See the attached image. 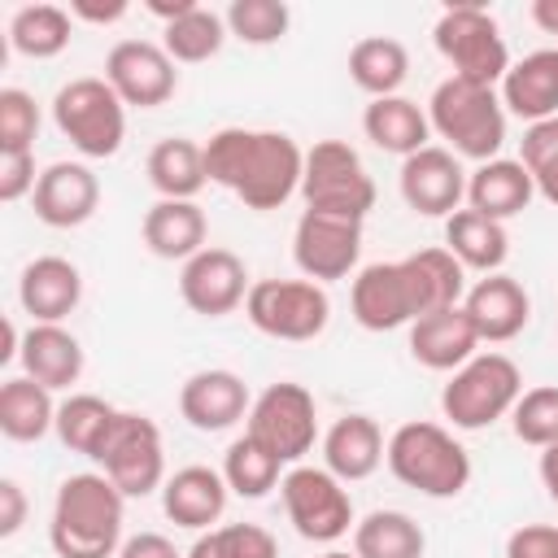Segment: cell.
I'll return each mask as SVG.
<instances>
[{
  "instance_id": "e575fe53",
  "label": "cell",
  "mask_w": 558,
  "mask_h": 558,
  "mask_svg": "<svg viewBox=\"0 0 558 558\" xmlns=\"http://www.w3.org/2000/svg\"><path fill=\"white\" fill-rule=\"evenodd\" d=\"M423 527L401 510H371L362 523H353L357 558H423Z\"/></svg>"
},
{
  "instance_id": "74e56055",
  "label": "cell",
  "mask_w": 558,
  "mask_h": 558,
  "mask_svg": "<svg viewBox=\"0 0 558 558\" xmlns=\"http://www.w3.org/2000/svg\"><path fill=\"white\" fill-rule=\"evenodd\" d=\"M279 466H283V462H279L270 449H262L248 432H244L240 440H231L227 453H222V480H227V488H231L235 497H248V501L266 497V493L283 480Z\"/></svg>"
},
{
  "instance_id": "60d3db41",
  "label": "cell",
  "mask_w": 558,
  "mask_h": 558,
  "mask_svg": "<svg viewBox=\"0 0 558 558\" xmlns=\"http://www.w3.org/2000/svg\"><path fill=\"white\" fill-rule=\"evenodd\" d=\"M222 17H227V31L235 39L257 44V48L283 39L288 35V22H292V13H288L283 0H231Z\"/></svg>"
},
{
  "instance_id": "ab89813d",
  "label": "cell",
  "mask_w": 558,
  "mask_h": 558,
  "mask_svg": "<svg viewBox=\"0 0 558 558\" xmlns=\"http://www.w3.org/2000/svg\"><path fill=\"white\" fill-rule=\"evenodd\" d=\"M187 558H279V545L262 523H227L201 532Z\"/></svg>"
},
{
  "instance_id": "d6a6232c",
  "label": "cell",
  "mask_w": 558,
  "mask_h": 558,
  "mask_svg": "<svg viewBox=\"0 0 558 558\" xmlns=\"http://www.w3.org/2000/svg\"><path fill=\"white\" fill-rule=\"evenodd\" d=\"M57 427V405L52 388L35 384L31 375H13L0 384V432L9 440H39Z\"/></svg>"
},
{
  "instance_id": "b9f144b4",
  "label": "cell",
  "mask_w": 558,
  "mask_h": 558,
  "mask_svg": "<svg viewBox=\"0 0 558 558\" xmlns=\"http://www.w3.org/2000/svg\"><path fill=\"white\" fill-rule=\"evenodd\" d=\"M510 423H514V436L523 445H554L558 440V388L554 384H541V388H527L514 410H510Z\"/></svg>"
},
{
  "instance_id": "d4e9b609",
  "label": "cell",
  "mask_w": 558,
  "mask_h": 558,
  "mask_svg": "<svg viewBox=\"0 0 558 558\" xmlns=\"http://www.w3.org/2000/svg\"><path fill=\"white\" fill-rule=\"evenodd\" d=\"M501 105L527 122L558 118V48H541L514 61L501 78Z\"/></svg>"
},
{
  "instance_id": "7dc6e473",
  "label": "cell",
  "mask_w": 558,
  "mask_h": 558,
  "mask_svg": "<svg viewBox=\"0 0 558 558\" xmlns=\"http://www.w3.org/2000/svg\"><path fill=\"white\" fill-rule=\"evenodd\" d=\"M26 523V493L17 480H0V536L22 532Z\"/></svg>"
},
{
  "instance_id": "4dcf8cb0",
  "label": "cell",
  "mask_w": 558,
  "mask_h": 558,
  "mask_svg": "<svg viewBox=\"0 0 558 558\" xmlns=\"http://www.w3.org/2000/svg\"><path fill=\"white\" fill-rule=\"evenodd\" d=\"M144 170H148V183L157 187L161 201H196V192L209 183V174H205V144L183 140V135L153 144Z\"/></svg>"
},
{
  "instance_id": "ac0fdd59",
  "label": "cell",
  "mask_w": 558,
  "mask_h": 558,
  "mask_svg": "<svg viewBox=\"0 0 558 558\" xmlns=\"http://www.w3.org/2000/svg\"><path fill=\"white\" fill-rule=\"evenodd\" d=\"M462 310H466V318H471L480 344H484V340H488V344H506V340H514V336L527 327V318H532V296L523 292L519 279H510V275L497 270V275H484L480 283L466 288Z\"/></svg>"
},
{
  "instance_id": "f546056e",
  "label": "cell",
  "mask_w": 558,
  "mask_h": 558,
  "mask_svg": "<svg viewBox=\"0 0 558 558\" xmlns=\"http://www.w3.org/2000/svg\"><path fill=\"white\" fill-rule=\"evenodd\" d=\"M362 131H366V140H371L375 148L397 153V157L405 161V157H414L418 148H427L432 122H427V113H423L414 100H405V96H379V100L366 105Z\"/></svg>"
},
{
  "instance_id": "8992f818",
  "label": "cell",
  "mask_w": 558,
  "mask_h": 558,
  "mask_svg": "<svg viewBox=\"0 0 558 558\" xmlns=\"http://www.w3.org/2000/svg\"><path fill=\"white\" fill-rule=\"evenodd\" d=\"M436 52L453 65V78L480 83V87H497L510 70V52L501 39V26L493 13H484L480 4H453L436 17Z\"/></svg>"
},
{
  "instance_id": "2e32d148",
  "label": "cell",
  "mask_w": 558,
  "mask_h": 558,
  "mask_svg": "<svg viewBox=\"0 0 558 558\" xmlns=\"http://www.w3.org/2000/svg\"><path fill=\"white\" fill-rule=\"evenodd\" d=\"M401 201L423 218H449L466 201V170L449 148H418L401 161Z\"/></svg>"
},
{
  "instance_id": "9c48e42d",
  "label": "cell",
  "mask_w": 558,
  "mask_h": 558,
  "mask_svg": "<svg viewBox=\"0 0 558 558\" xmlns=\"http://www.w3.org/2000/svg\"><path fill=\"white\" fill-rule=\"evenodd\" d=\"M100 475L113 480V488L122 497H148L153 488L166 484V449H161V432L148 414L135 410H118L109 436L100 440L96 458Z\"/></svg>"
},
{
  "instance_id": "30bf717a",
  "label": "cell",
  "mask_w": 558,
  "mask_h": 558,
  "mask_svg": "<svg viewBox=\"0 0 558 558\" xmlns=\"http://www.w3.org/2000/svg\"><path fill=\"white\" fill-rule=\"evenodd\" d=\"M244 314L262 336L314 340L327 331L331 301L314 279H257L244 296Z\"/></svg>"
},
{
  "instance_id": "f6af8a7d",
  "label": "cell",
  "mask_w": 558,
  "mask_h": 558,
  "mask_svg": "<svg viewBox=\"0 0 558 558\" xmlns=\"http://www.w3.org/2000/svg\"><path fill=\"white\" fill-rule=\"evenodd\" d=\"M39 174H35V153H13L0 157V201H22L26 192H35Z\"/></svg>"
},
{
  "instance_id": "83f0119b",
  "label": "cell",
  "mask_w": 558,
  "mask_h": 558,
  "mask_svg": "<svg viewBox=\"0 0 558 558\" xmlns=\"http://www.w3.org/2000/svg\"><path fill=\"white\" fill-rule=\"evenodd\" d=\"M22 366L44 388H70L83 375V344L61 323H31L22 336Z\"/></svg>"
},
{
  "instance_id": "8d00e7d4",
  "label": "cell",
  "mask_w": 558,
  "mask_h": 558,
  "mask_svg": "<svg viewBox=\"0 0 558 558\" xmlns=\"http://www.w3.org/2000/svg\"><path fill=\"white\" fill-rule=\"evenodd\" d=\"M9 39L22 57L48 61V57L65 52V44H70V13L61 4H26L9 22Z\"/></svg>"
},
{
  "instance_id": "7bdbcfd3",
  "label": "cell",
  "mask_w": 558,
  "mask_h": 558,
  "mask_svg": "<svg viewBox=\"0 0 558 558\" xmlns=\"http://www.w3.org/2000/svg\"><path fill=\"white\" fill-rule=\"evenodd\" d=\"M39 135V105L31 92L22 87H4L0 92V157L13 153H31Z\"/></svg>"
},
{
  "instance_id": "ee69618b",
  "label": "cell",
  "mask_w": 558,
  "mask_h": 558,
  "mask_svg": "<svg viewBox=\"0 0 558 558\" xmlns=\"http://www.w3.org/2000/svg\"><path fill=\"white\" fill-rule=\"evenodd\" d=\"M506 558H558V527L554 523H523L506 541Z\"/></svg>"
},
{
  "instance_id": "11a10c76",
  "label": "cell",
  "mask_w": 558,
  "mask_h": 558,
  "mask_svg": "<svg viewBox=\"0 0 558 558\" xmlns=\"http://www.w3.org/2000/svg\"><path fill=\"white\" fill-rule=\"evenodd\" d=\"M318 558H357V554H344V549H327V554H318Z\"/></svg>"
},
{
  "instance_id": "d6986e66",
  "label": "cell",
  "mask_w": 558,
  "mask_h": 558,
  "mask_svg": "<svg viewBox=\"0 0 558 558\" xmlns=\"http://www.w3.org/2000/svg\"><path fill=\"white\" fill-rule=\"evenodd\" d=\"M353 318L366 331H397L418 318L401 262H371L353 279Z\"/></svg>"
},
{
  "instance_id": "ba28073f",
  "label": "cell",
  "mask_w": 558,
  "mask_h": 558,
  "mask_svg": "<svg viewBox=\"0 0 558 558\" xmlns=\"http://www.w3.org/2000/svg\"><path fill=\"white\" fill-rule=\"evenodd\" d=\"M126 105L105 78H70L52 96V122L57 131L83 153V157H113L126 135Z\"/></svg>"
},
{
  "instance_id": "816d5d0a",
  "label": "cell",
  "mask_w": 558,
  "mask_h": 558,
  "mask_svg": "<svg viewBox=\"0 0 558 558\" xmlns=\"http://www.w3.org/2000/svg\"><path fill=\"white\" fill-rule=\"evenodd\" d=\"M541 484H545V493H549V501L558 506V440L541 449Z\"/></svg>"
},
{
  "instance_id": "f907efd6",
  "label": "cell",
  "mask_w": 558,
  "mask_h": 558,
  "mask_svg": "<svg viewBox=\"0 0 558 558\" xmlns=\"http://www.w3.org/2000/svg\"><path fill=\"white\" fill-rule=\"evenodd\" d=\"M196 4H201V0H144V9H148L153 17H161L166 26H170V22H179L183 13H192Z\"/></svg>"
},
{
  "instance_id": "7a4b0ae2",
  "label": "cell",
  "mask_w": 558,
  "mask_h": 558,
  "mask_svg": "<svg viewBox=\"0 0 558 558\" xmlns=\"http://www.w3.org/2000/svg\"><path fill=\"white\" fill-rule=\"evenodd\" d=\"M122 506L126 497L100 471L61 480L48 523L57 558H113L122 549Z\"/></svg>"
},
{
  "instance_id": "603a6c76",
  "label": "cell",
  "mask_w": 558,
  "mask_h": 558,
  "mask_svg": "<svg viewBox=\"0 0 558 558\" xmlns=\"http://www.w3.org/2000/svg\"><path fill=\"white\" fill-rule=\"evenodd\" d=\"M384 453H388V445H384V432H379V423L371 414H344L323 436V462L344 484L375 475Z\"/></svg>"
},
{
  "instance_id": "f35d334b",
  "label": "cell",
  "mask_w": 558,
  "mask_h": 558,
  "mask_svg": "<svg viewBox=\"0 0 558 558\" xmlns=\"http://www.w3.org/2000/svg\"><path fill=\"white\" fill-rule=\"evenodd\" d=\"M222 39H227V17H218V13H214V9H205V4H196L192 13H183L179 22H170V26H166L161 48L170 52V61L196 65V61L218 57Z\"/></svg>"
},
{
  "instance_id": "4fadbf2b",
  "label": "cell",
  "mask_w": 558,
  "mask_h": 558,
  "mask_svg": "<svg viewBox=\"0 0 558 558\" xmlns=\"http://www.w3.org/2000/svg\"><path fill=\"white\" fill-rule=\"evenodd\" d=\"M292 257H296L301 275L314 283L344 279L362 257V222L305 209L292 231Z\"/></svg>"
},
{
  "instance_id": "f5cc1de1",
  "label": "cell",
  "mask_w": 558,
  "mask_h": 558,
  "mask_svg": "<svg viewBox=\"0 0 558 558\" xmlns=\"http://www.w3.org/2000/svg\"><path fill=\"white\" fill-rule=\"evenodd\" d=\"M532 183H536V192H541L549 205H558V157H549L541 170H532Z\"/></svg>"
},
{
  "instance_id": "681fc988",
  "label": "cell",
  "mask_w": 558,
  "mask_h": 558,
  "mask_svg": "<svg viewBox=\"0 0 558 558\" xmlns=\"http://www.w3.org/2000/svg\"><path fill=\"white\" fill-rule=\"evenodd\" d=\"M126 0H74L70 4V17H83V22H96V26H109V22H118V17H126Z\"/></svg>"
},
{
  "instance_id": "836d02e7",
  "label": "cell",
  "mask_w": 558,
  "mask_h": 558,
  "mask_svg": "<svg viewBox=\"0 0 558 558\" xmlns=\"http://www.w3.org/2000/svg\"><path fill=\"white\" fill-rule=\"evenodd\" d=\"M405 74H410V52H405V44H397L388 35H366L349 52V78L371 100L397 96V87L405 83Z\"/></svg>"
},
{
  "instance_id": "d590c367",
  "label": "cell",
  "mask_w": 558,
  "mask_h": 558,
  "mask_svg": "<svg viewBox=\"0 0 558 558\" xmlns=\"http://www.w3.org/2000/svg\"><path fill=\"white\" fill-rule=\"evenodd\" d=\"M113 418H118V410H113L105 397H96V392H74V397H65V401L57 405V436H61L65 449H74V453H83V458H96V449H100V440L109 436Z\"/></svg>"
},
{
  "instance_id": "44dd1931",
  "label": "cell",
  "mask_w": 558,
  "mask_h": 558,
  "mask_svg": "<svg viewBox=\"0 0 558 558\" xmlns=\"http://www.w3.org/2000/svg\"><path fill=\"white\" fill-rule=\"evenodd\" d=\"M475 349H480V336L462 305L436 310L410 323V353L427 371H458L475 357Z\"/></svg>"
},
{
  "instance_id": "5bb4252c",
  "label": "cell",
  "mask_w": 558,
  "mask_h": 558,
  "mask_svg": "<svg viewBox=\"0 0 558 558\" xmlns=\"http://www.w3.org/2000/svg\"><path fill=\"white\" fill-rule=\"evenodd\" d=\"M105 83L118 92L122 105L157 109V105H166L174 96L179 70H174L166 48H157L148 39H122L105 57Z\"/></svg>"
},
{
  "instance_id": "6da1fadb",
  "label": "cell",
  "mask_w": 558,
  "mask_h": 558,
  "mask_svg": "<svg viewBox=\"0 0 558 558\" xmlns=\"http://www.w3.org/2000/svg\"><path fill=\"white\" fill-rule=\"evenodd\" d=\"M209 183L235 192L248 209H279L292 192H301L305 153L283 131H248L222 126L205 144Z\"/></svg>"
},
{
  "instance_id": "4316f807",
  "label": "cell",
  "mask_w": 558,
  "mask_h": 558,
  "mask_svg": "<svg viewBox=\"0 0 558 558\" xmlns=\"http://www.w3.org/2000/svg\"><path fill=\"white\" fill-rule=\"evenodd\" d=\"M401 270H405L418 318L436 314V310H453L466 296V266L449 248H418V253L401 257Z\"/></svg>"
},
{
  "instance_id": "277c9868",
  "label": "cell",
  "mask_w": 558,
  "mask_h": 558,
  "mask_svg": "<svg viewBox=\"0 0 558 558\" xmlns=\"http://www.w3.org/2000/svg\"><path fill=\"white\" fill-rule=\"evenodd\" d=\"M388 471L423 493V497H458L471 480V458L466 449L440 427V423H401L388 436V453H384Z\"/></svg>"
},
{
  "instance_id": "7c38bea8",
  "label": "cell",
  "mask_w": 558,
  "mask_h": 558,
  "mask_svg": "<svg viewBox=\"0 0 558 558\" xmlns=\"http://www.w3.org/2000/svg\"><path fill=\"white\" fill-rule=\"evenodd\" d=\"M248 436L279 462H301L318 440V405L310 388L292 379L270 384L248 410Z\"/></svg>"
},
{
  "instance_id": "c3c4849f",
  "label": "cell",
  "mask_w": 558,
  "mask_h": 558,
  "mask_svg": "<svg viewBox=\"0 0 558 558\" xmlns=\"http://www.w3.org/2000/svg\"><path fill=\"white\" fill-rule=\"evenodd\" d=\"M118 558H183L174 549V541H166L161 532H140V536H126Z\"/></svg>"
},
{
  "instance_id": "ffe728a7",
  "label": "cell",
  "mask_w": 558,
  "mask_h": 558,
  "mask_svg": "<svg viewBox=\"0 0 558 558\" xmlns=\"http://www.w3.org/2000/svg\"><path fill=\"white\" fill-rule=\"evenodd\" d=\"M248 388L235 371H196L179 388V414L196 432H227L248 418Z\"/></svg>"
},
{
  "instance_id": "bcb514c9",
  "label": "cell",
  "mask_w": 558,
  "mask_h": 558,
  "mask_svg": "<svg viewBox=\"0 0 558 558\" xmlns=\"http://www.w3.org/2000/svg\"><path fill=\"white\" fill-rule=\"evenodd\" d=\"M549 157H558V118L532 122V126L523 131V153H519V161H523L527 170H541Z\"/></svg>"
},
{
  "instance_id": "db71d44e",
  "label": "cell",
  "mask_w": 558,
  "mask_h": 558,
  "mask_svg": "<svg viewBox=\"0 0 558 558\" xmlns=\"http://www.w3.org/2000/svg\"><path fill=\"white\" fill-rule=\"evenodd\" d=\"M532 17H536V26L545 35H558V0H536L532 4Z\"/></svg>"
},
{
  "instance_id": "3957f363",
  "label": "cell",
  "mask_w": 558,
  "mask_h": 558,
  "mask_svg": "<svg viewBox=\"0 0 558 558\" xmlns=\"http://www.w3.org/2000/svg\"><path fill=\"white\" fill-rule=\"evenodd\" d=\"M427 122L440 140H449L453 157L471 161H493L506 144V105L493 87L466 83V78H445L432 100H427Z\"/></svg>"
},
{
  "instance_id": "52a82bcc",
  "label": "cell",
  "mask_w": 558,
  "mask_h": 558,
  "mask_svg": "<svg viewBox=\"0 0 558 558\" xmlns=\"http://www.w3.org/2000/svg\"><path fill=\"white\" fill-rule=\"evenodd\" d=\"M301 196H305V209L362 222L375 209V179L366 174L362 157L344 140H318L305 153Z\"/></svg>"
},
{
  "instance_id": "484cf974",
  "label": "cell",
  "mask_w": 558,
  "mask_h": 558,
  "mask_svg": "<svg viewBox=\"0 0 558 558\" xmlns=\"http://www.w3.org/2000/svg\"><path fill=\"white\" fill-rule=\"evenodd\" d=\"M532 196H536V183H532V170L523 161L493 157V161L475 166L471 179H466V209H475L484 218H497V222L523 214Z\"/></svg>"
},
{
  "instance_id": "cb8c5ba5",
  "label": "cell",
  "mask_w": 558,
  "mask_h": 558,
  "mask_svg": "<svg viewBox=\"0 0 558 558\" xmlns=\"http://www.w3.org/2000/svg\"><path fill=\"white\" fill-rule=\"evenodd\" d=\"M78 296H83V275L65 257H35L22 270L17 301L35 323H61L65 314H74Z\"/></svg>"
},
{
  "instance_id": "f1b7e54d",
  "label": "cell",
  "mask_w": 558,
  "mask_h": 558,
  "mask_svg": "<svg viewBox=\"0 0 558 558\" xmlns=\"http://www.w3.org/2000/svg\"><path fill=\"white\" fill-rule=\"evenodd\" d=\"M205 209L196 201H157L144 214V244L166 262H192L205 244Z\"/></svg>"
},
{
  "instance_id": "1f68e13d",
  "label": "cell",
  "mask_w": 558,
  "mask_h": 558,
  "mask_svg": "<svg viewBox=\"0 0 558 558\" xmlns=\"http://www.w3.org/2000/svg\"><path fill=\"white\" fill-rule=\"evenodd\" d=\"M445 248L466 266V270H484L497 275L506 253H510V235L497 218H484L475 209H458L445 218Z\"/></svg>"
},
{
  "instance_id": "8fae6325",
  "label": "cell",
  "mask_w": 558,
  "mask_h": 558,
  "mask_svg": "<svg viewBox=\"0 0 558 558\" xmlns=\"http://www.w3.org/2000/svg\"><path fill=\"white\" fill-rule=\"evenodd\" d=\"M279 497L288 510V523L296 536L331 545L353 527V501L344 480H336L327 466H292L279 480Z\"/></svg>"
},
{
  "instance_id": "5b68a950",
  "label": "cell",
  "mask_w": 558,
  "mask_h": 558,
  "mask_svg": "<svg viewBox=\"0 0 558 558\" xmlns=\"http://www.w3.org/2000/svg\"><path fill=\"white\" fill-rule=\"evenodd\" d=\"M523 397V375L506 353H475L466 366H458L440 392V410L453 427L480 432L493 427L514 410Z\"/></svg>"
},
{
  "instance_id": "9a60e30c",
  "label": "cell",
  "mask_w": 558,
  "mask_h": 558,
  "mask_svg": "<svg viewBox=\"0 0 558 558\" xmlns=\"http://www.w3.org/2000/svg\"><path fill=\"white\" fill-rule=\"evenodd\" d=\"M248 270L231 248H201L179 270V296L201 318H222L244 305L248 296Z\"/></svg>"
},
{
  "instance_id": "e0dca14e",
  "label": "cell",
  "mask_w": 558,
  "mask_h": 558,
  "mask_svg": "<svg viewBox=\"0 0 558 558\" xmlns=\"http://www.w3.org/2000/svg\"><path fill=\"white\" fill-rule=\"evenodd\" d=\"M35 218L44 227H83L100 205V179L83 161H52L35 183Z\"/></svg>"
},
{
  "instance_id": "7402d4cb",
  "label": "cell",
  "mask_w": 558,
  "mask_h": 558,
  "mask_svg": "<svg viewBox=\"0 0 558 558\" xmlns=\"http://www.w3.org/2000/svg\"><path fill=\"white\" fill-rule=\"evenodd\" d=\"M227 480L214 466H183L161 484V510L170 523L192 527V532H209V523L222 519L227 510Z\"/></svg>"
}]
</instances>
